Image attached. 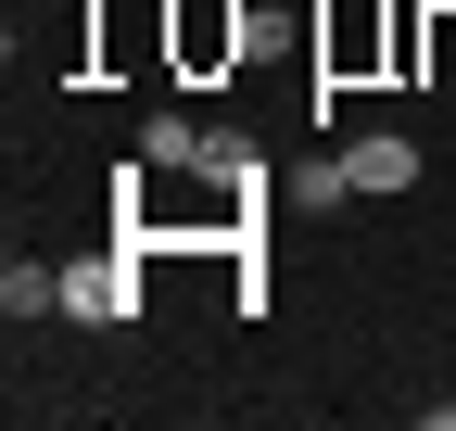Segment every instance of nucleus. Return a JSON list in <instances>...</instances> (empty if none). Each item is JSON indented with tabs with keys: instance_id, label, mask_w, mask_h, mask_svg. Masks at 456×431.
<instances>
[{
	"instance_id": "obj_1",
	"label": "nucleus",
	"mask_w": 456,
	"mask_h": 431,
	"mask_svg": "<svg viewBox=\"0 0 456 431\" xmlns=\"http://www.w3.org/2000/svg\"><path fill=\"white\" fill-rule=\"evenodd\" d=\"M64 317H89V330H127V317H140V241H127V254L64 266Z\"/></svg>"
},
{
	"instance_id": "obj_2",
	"label": "nucleus",
	"mask_w": 456,
	"mask_h": 431,
	"mask_svg": "<svg viewBox=\"0 0 456 431\" xmlns=\"http://www.w3.org/2000/svg\"><path fill=\"white\" fill-rule=\"evenodd\" d=\"M406 178H419V140H406V127L342 140V203H380V191H406Z\"/></svg>"
},
{
	"instance_id": "obj_3",
	"label": "nucleus",
	"mask_w": 456,
	"mask_h": 431,
	"mask_svg": "<svg viewBox=\"0 0 456 431\" xmlns=\"http://www.w3.org/2000/svg\"><path fill=\"white\" fill-rule=\"evenodd\" d=\"M241 51H254V13H241V0H178V64L203 77V64H241Z\"/></svg>"
},
{
	"instance_id": "obj_4",
	"label": "nucleus",
	"mask_w": 456,
	"mask_h": 431,
	"mask_svg": "<svg viewBox=\"0 0 456 431\" xmlns=\"http://www.w3.org/2000/svg\"><path fill=\"white\" fill-rule=\"evenodd\" d=\"M228 152H241V140H203L191 115H152V127H140V166H152V178H165V166H203V178H228Z\"/></svg>"
},
{
	"instance_id": "obj_5",
	"label": "nucleus",
	"mask_w": 456,
	"mask_h": 431,
	"mask_svg": "<svg viewBox=\"0 0 456 431\" xmlns=\"http://www.w3.org/2000/svg\"><path fill=\"white\" fill-rule=\"evenodd\" d=\"M0 317H13V330H26V317H64V266H0Z\"/></svg>"
},
{
	"instance_id": "obj_6",
	"label": "nucleus",
	"mask_w": 456,
	"mask_h": 431,
	"mask_svg": "<svg viewBox=\"0 0 456 431\" xmlns=\"http://www.w3.org/2000/svg\"><path fill=\"white\" fill-rule=\"evenodd\" d=\"M419 77H456V13H431V26H419Z\"/></svg>"
}]
</instances>
